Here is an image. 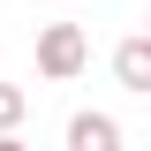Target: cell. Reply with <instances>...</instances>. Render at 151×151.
<instances>
[{"instance_id":"obj_1","label":"cell","mask_w":151,"mask_h":151,"mask_svg":"<svg viewBox=\"0 0 151 151\" xmlns=\"http://www.w3.org/2000/svg\"><path fill=\"white\" fill-rule=\"evenodd\" d=\"M83 68H91L83 23H45V30H38V76H45V83H76Z\"/></svg>"},{"instance_id":"obj_5","label":"cell","mask_w":151,"mask_h":151,"mask_svg":"<svg viewBox=\"0 0 151 151\" xmlns=\"http://www.w3.org/2000/svg\"><path fill=\"white\" fill-rule=\"evenodd\" d=\"M0 151H30V144H23V129H0Z\"/></svg>"},{"instance_id":"obj_3","label":"cell","mask_w":151,"mask_h":151,"mask_svg":"<svg viewBox=\"0 0 151 151\" xmlns=\"http://www.w3.org/2000/svg\"><path fill=\"white\" fill-rule=\"evenodd\" d=\"M68 151H129V144H121V121L113 113H76L68 121Z\"/></svg>"},{"instance_id":"obj_2","label":"cell","mask_w":151,"mask_h":151,"mask_svg":"<svg viewBox=\"0 0 151 151\" xmlns=\"http://www.w3.org/2000/svg\"><path fill=\"white\" fill-rule=\"evenodd\" d=\"M113 83H121V91H151V38L144 30L113 45Z\"/></svg>"},{"instance_id":"obj_4","label":"cell","mask_w":151,"mask_h":151,"mask_svg":"<svg viewBox=\"0 0 151 151\" xmlns=\"http://www.w3.org/2000/svg\"><path fill=\"white\" fill-rule=\"evenodd\" d=\"M30 121V91L23 83H0V129H23Z\"/></svg>"}]
</instances>
